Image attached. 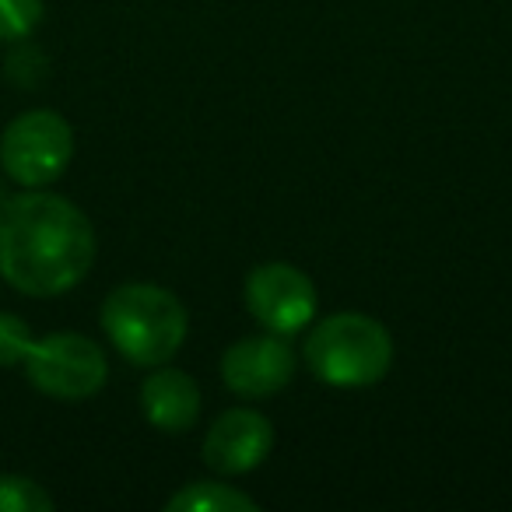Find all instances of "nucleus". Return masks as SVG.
<instances>
[{
	"mask_svg": "<svg viewBox=\"0 0 512 512\" xmlns=\"http://www.w3.org/2000/svg\"><path fill=\"white\" fill-rule=\"evenodd\" d=\"M95 228L60 193L25 190L0 204V278L32 299H53L88 278Z\"/></svg>",
	"mask_w": 512,
	"mask_h": 512,
	"instance_id": "obj_1",
	"label": "nucleus"
},
{
	"mask_svg": "<svg viewBox=\"0 0 512 512\" xmlns=\"http://www.w3.org/2000/svg\"><path fill=\"white\" fill-rule=\"evenodd\" d=\"M102 330L134 365H165L186 341V306L162 285L130 281L102 302Z\"/></svg>",
	"mask_w": 512,
	"mask_h": 512,
	"instance_id": "obj_2",
	"label": "nucleus"
},
{
	"mask_svg": "<svg viewBox=\"0 0 512 512\" xmlns=\"http://www.w3.org/2000/svg\"><path fill=\"white\" fill-rule=\"evenodd\" d=\"M306 362L330 386H372L390 372L393 341L379 320L365 313H334L306 341Z\"/></svg>",
	"mask_w": 512,
	"mask_h": 512,
	"instance_id": "obj_3",
	"label": "nucleus"
},
{
	"mask_svg": "<svg viewBox=\"0 0 512 512\" xmlns=\"http://www.w3.org/2000/svg\"><path fill=\"white\" fill-rule=\"evenodd\" d=\"M74 158V130L57 109L18 113L0 134V169L25 190L57 183Z\"/></svg>",
	"mask_w": 512,
	"mask_h": 512,
	"instance_id": "obj_4",
	"label": "nucleus"
},
{
	"mask_svg": "<svg viewBox=\"0 0 512 512\" xmlns=\"http://www.w3.org/2000/svg\"><path fill=\"white\" fill-rule=\"evenodd\" d=\"M22 365L29 383L53 400H88L109 379V362L102 348L92 337L74 334V330L32 341Z\"/></svg>",
	"mask_w": 512,
	"mask_h": 512,
	"instance_id": "obj_5",
	"label": "nucleus"
},
{
	"mask_svg": "<svg viewBox=\"0 0 512 512\" xmlns=\"http://www.w3.org/2000/svg\"><path fill=\"white\" fill-rule=\"evenodd\" d=\"M246 306L271 334H299L316 316V288L292 264H264L246 278Z\"/></svg>",
	"mask_w": 512,
	"mask_h": 512,
	"instance_id": "obj_6",
	"label": "nucleus"
},
{
	"mask_svg": "<svg viewBox=\"0 0 512 512\" xmlns=\"http://www.w3.org/2000/svg\"><path fill=\"white\" fill-rule=\"evenodd\" d=\"M295 376V355L281 334H256L232 344L221 358V379L242 397H271Z\"/></svg>",
	"mask_w": 512,
	"mask_h": 512,
	"instance_id": "obj_7",
	"label": "nucleus"
},
{
	"mask_svg": "<svg viewBox=\"0 0 512 512\" xmlns=\"http://www.w3.org/2000/svg\"><path fill=\"white\" fill-rule=\"evenodd\" d=\"M274 428L260 411L232 407L225 411L204 439V463L218 474H249L271 456Z\"/></svg>",
	"mask_w": 512,
	"mask_h": 512,
	"instance_id": "obj_8",
	"label": "nucleus"
},
{
	"mask_svg": "<svg viewBox=\"0 0 512 512\" xmlns=\"http://www.w3.org/2000/svg\"><path fill=\"white\" fill-rule=\"evenodd\" d=\"M141 411L158 432H186L200 418V386L179 369H158L141 383Z\"/></svg>",
	"mask_w": 512,
	"mask_h": 512,
	"instance_id": "obj_9",
	"label": "nucleus"
},
{
	"mask_svg": "<svg viewBox=\"0 0 512 512\" xmlns=\"http://www.w3.org/2000/svg\"><path fill=\"white\" fill-rule=\"evenodd\" d=\"M169 512H256V498L221 481H193L165 502Z\"/></svg>",
	"mask_w": 512,
	"mask_h": 512,
	"instance_id": "obj_10",
	"label": "nucleus"
},
{
	"mask_svg": "<svg viewBox=\"0 0 512 512\" xmlns=\"http://www.w3.org/2000/svg\"><path fill=\"white\" fill-rule=\"evenodd\" d=\"M53 498L43 484L22 474H0V512H50Z\"/></svg>",
	"mask_w": 512,
	"mask_h": 512,
	"instance_id": "obj_11",
	"label": "nucleus"
},
{
	"mask_svg": "<svg viewBox=\"0 0 512 512\" xmlns=\"http://www.w3.org/2000/svg\"><path fill=\"white\" fill-rule=\"evenodd\" d=\"M43 22V0H0V43L32 36Z\"/></svg>",
	"mask_w": 512,
	"mask_h": 512,
	"instance_id": "obj_12",
	"label": "nucleus"
},
{
	"mask_svg": "<svg viewBox=\"0 0 512 512\" xmlns=\"http://www.w3.org/2000/svg\"><path fill=\"white\" fill-rule=\"evenodd\" d=\"M32 330L25 320H18L15 313H4L0 309V369H15V365L25 362L32 348Z\"/></svg>",
	"mask_w": 512,
	"mask_h": 512,
	"instance_id": "obj_13",
	"label": "nucleus"
}]
</instances>
